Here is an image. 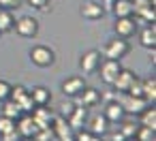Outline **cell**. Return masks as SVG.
I'll list each match as a JSON object with an SVG mask.
<instances>
[{"label": "cell", "mask_w": 156, "mask_h": 141, "mask_svg": "<svg viewBox=\"0 0 156 141\" xmlns=\"http://www.w3.org/2000/svg\"><path fill=\"white\" fill-rule=\"evenodd\" d=\"M103 115L107 118V122H120V120L124 118V109H122V105H120V103L109 100V103H107V107H105V113H103Z\"/></svg>", "instance_id": "cell-16"}, {"label": "cell", "mask_w": 156, "mask_h": 141, "mask_svg": "<svg viewBox=\"0 0 156 141\" xmlns=\"http://www.w3.org/2000/svg\"><path fill=\"white\" fill-rule=\"evenodd\" d=\"M5 105H2V115H7V118H11V120H17L20 115H22V109H20V105L15 103V100H11V98H7V100H2Z\"/></svg>", "instance_id": "cell-21"}, {"label": "cell", "mask_w": 156, "mask_h": 141, "mask_svg": "<svg viewBox=\"0 0 156 141\" xmlns=\"http://www.w3.org/2000/svg\"><path fill=\"white\" fill-rule=\"evenodd\" d=\"M135 137L139 139V141H154L156 139V130L154 128H150V126H137V132H135Z\"/></svg>", "instance_id": "cell-25"}, {"label": "cell", "mask_w": 156, "mask_h": 141, "mask_svg": "<svg viewBox=\"0 0 156 141\" xmlns=\"http://www.w3.org/2000/svg\"><path fill=\"white\" fill-rule=\"evenodd\" d=\"M30 118L34 120L37 128H47V126H51V120H54L47 105H34V109L30 111Z\"/></svg>", "instance_id": "cell-6"}, {"label": "cell", "mask_w": 156, "mask_h": 141, "mask_svg": "<svg viewBox=\"0 0 156 141\" xmlns=\"http://www.w3.org/2000/svg\"><path fill=\"white\" fill-rule=\"evenodd\" d=\"M51 130H54V137L56 139H62V141H71L73 139V128H71V124L60 115V118H54L51 120Z\"/></svg>", "instance_id": "cell-7"}, {"label": "cell", "mask_w": 156, "mask_h": 141, "mask_svg": "<svg viewBox=\"0 0 156 141\" xmlns=\"http://www.w3.org/2000/svg\"><path fill=\"white\" fill-rule=\"evenodd\" d=\"M30 60L39 69H47V66L54 64V51L49 47H45V45H37V47L30 49Z\"/></svg>", "instance_id": "cell-3"}, {"label": "cell", "mask_w": 156, "mask_h": 141, "mask_svg": "<svg viewBox=\"0 0 156 141\" xmlns=\"http://www.w3.org/2000/svg\"><path fill=\"white\" fill-rule=\"evenodd\" d=\"M26 94H28V90H26L24 86H11V94H9V98L17 103V100H20V98H24Z\"/></svg>", "instance_id": "cell-31"}, {"label": "cell", "mask_w": 156, "mask_h": 141, "mask_svg": "<svg viewBox=\"0 0 156 141\" xmlns=\"http://www.w3.org/2000/svg\"><path fill=\"white\" fill-rule=\"evenodd\" d=\"M77 96H79V103H77V105H81V107H86V109H88V107H94V105L101 103V92L94 90V88H88V86H86Z\"/></svg>", "instance_id": "cell-11"}, {"label": "cell", "mask_w": 156, "mask_h": 141, "mask_svg": "<svg viewBox=\"0 0 156 141\" xmlns=\"http://www.w3.org/2000/svg\"><path fill=\"white\" fill-rule=\"evenodd\" d=\"M73 109H75V103H64V105L60 107V115H62V118L66 120V118H69V115L73 113Z\"/></svg>", "instance_id": "cell-34"}, {"label": "cell", "mask_w": 156, "mask_h": 141, "mask_svg": "<svg viewBox=\"0 0 156 141\" xmlns=\"http://www.w3.org/2000/svg\"><path fill=\"white\" fill-rule=\"evenodd\" d=\"M150 2H154V5H156V0H150Z\"/></svg>", "instance_id": "cell-39"}, {"label": "cell", "mask_w": 156, "mask_h": 141, "mask_svg": "<svg viewBox=\"0 0 156 141\" xmlns=\"http://www.w3.org/2000/svg\"><path fill=\"white\" fill-rule=\"evenodd\" d=\"M20 7V0H0V9H17Z\"/></svg>", "instance_id": "cell-35"}, {"label": "cell", "mask_w": 156, "mask_h": 141, "mask_svg": "<svg viewBox=\"0 0 156 141\" xmlns=\"http://www.w3.org/2000/svg\"><path fill=\"white\" fill-rule=\"evenodd\" d=\"M111 13H113L115 17H128V15H133V5H130V0H113Z\"/></svg>", "instance_id": "cell-18"}, {"label": "cell", "mask_w": 156, "mask_h": 141, "mask_svg": "<svg viewBox=\"0 0 156 141\" xmlns=\"http://www.w3.org/2000/svg\"><path fill=\"white\" fill-rule=\"evenodd\" d=\"M17 105H20L22 113H30V111L34 109V100H32V96H30V94H26L24 98H20V100H17Z\"/></svg>", "instance_id": "cell-28"}, {"label": "cell", "mask_w": 156, "mask_h": 141, "mask_svg": "<svg viewBox=\"0 0 156 141\" xmlns=\"http://www.w3.org/2000/svg\"><path fill=\"white\" fill-rule=\"evenodd\" d=\"M9 130H15V120L7 118V115H0V135H5Z\"/></svg>", "instance_id": "cell-29"}, {"label": "cell", "mask_w": 156, "mask_h": 141, "mask_svg": "<svg viewBox=\"0 0 156 141\" xmlns=\"http://www.w3.org/2000/svg\"><path fill=\"white\" fill-rule=\"evenodd\" d=\"M130 45H128V39H122V37H113L105 43V49H103V56L105 58H113V60H122L126 54H128Z\"/></svg>", "instance_id": "cell-1"}, {"label": "cell", "mask_w": 156, "mask_h": 141, "mask_svg": "<svg viewBox=\"0 0 156 141\" xmlns=\"http://www.w3.org/2000/svg\"><path fill=\"white\" fill-rule=\"evenodd\" d=\"M113 30H115V37L130 39V37H135V32H137V22H135L130 15H128V17H115Z\"/></svg>", "instance_id": "cell-5"}, {"label": "cell", "mask_w": 156, "mask_h": 141, "mask_svg": "<svg viewBox=\"0 0 156 141\" xmlns=\"http://www.w3.org/2000/svg\"><path fill=\"white\" fill-rule=\"evenodd\" d=\"M13 28H15V32H17L20 37H24V39H34L37 32H39V22H37L34 17L24 15V17H20V19L15 22Z\"/></svg>", "instance_id": "cell-4"}, {"label": "cell", "mask_w": 156, "mask_h": 141, "mask_svg": "<svg viewBox=\"0 0 156 141\" xmlns=\"http://www.w3.org/2000/svg\"><path fill=\"white\" fill-rule=\"evenodd\" d=\"M133 79H135V73L133 71H128V69H120V73L115 75V79H113V90L115 92H126L128 90V86L133 83Z\"/></svg>", "instance_id": "cell-10"}, {"label": "cell", "mask_w": 156, "mask_h": 141, "mask_svg": "<svg viewBox=\"0 0 156 141\" xmlns=\"http://www.w3.org/2000/svg\"><path fill=\"white\" fill-rule=\"evenodd\" d=\"M101 58H103V54L96 51V49L86 51V54L81 56V60H79L81 71H86V73H96V69H98V64H101Z\"/></svg>", "instance_id": "cell-8"}, {"label": "cell", "mask_w": 156, "mask_h": 141, "mask_svg": "<svg viewBox=\"0 0 156 141\" xmlns=\"http://www.w3.org/2000/svg\"><path fill=\"white\" fill-rule=\"evenodd\" d=\"M28 94L32 96L34 105H47V103L51 100V92H49L45 86H37V88H32Z\"/></svg>", "instance_id": "cell-19"}, {"label": "cell", "mask_w": 156, "mask_h": 141, "mask_svg": "<svg viewBox=\"0 0 156 141\" xmlns=\"http://www.w3.org/2000/svg\"><path fill=\"white\" fill-rule=\"evenodd\" d=\"M73 139H77V141H96V135H92L90 130L77 128V130L73 132Z\"/></svg>", "instance_id": "cell-30"}, {"label": "cell", "mask_w": 156, "mask_h": 141, "mask_svg": "<svg viewBox=\"0 0 156 141\" xmlns=\"http://www.w3.org/2000/svg\"><path fill=\"white\" fill-rule=\"evenodd\" d=\"M139 115H141V124H143V126H150V128L156 130V109H154V105H152V107L147 105Z\"/></svg>", "instance_id": "cell-23"}, {"label": "cell", "mask_w": 156, "mask_h": 141, "mask_svg": "<svg viewBox=\"0 0 156 141\" xmlns=\"http://www.w3.org/2000/svg\"><path fill=\"white\" fill-rule=\"evenodd\" d=\"M130 5H133V13L137 17H143L154 7V2H150V0H130Z\"/></svg>", "instance_id": "cell-24"}, {"label": "cell", "mask_w": 156, "mask_h": 141, "mask_svg": "<svg viewBox=\"0 0 156 141\" xmlns=\"http://www.w3.org/2000/svg\"><path fill=\"white\" fill-rule=\"evenodd\" d=\"M120 60H113V58H105V62L101 60V64H98V75H101V79H103V83H107V86H111L113 83V79H115V75L120 73Z\"/></svg>", "instance_id": "cell-2"}, {"label": "cell", "mask_w": 156, "mask_h": 141, "mask_svg": "<svg viewBox=\"0 0 156 141\" xmlns=\"http://www.w3.org/2000/svg\"><path fill=\"white\" fill-rule=\"evenodd\" d=\"M0 137H2V141H17V139H20V132H17V128H15V130H9V132L0 135Z\"/></svg>", "instance_id": "cell-36"}, {"label": "cell", "mask_w": 156, "mask_h": 141, "mask_svg": "<svg viewBox=\"0 0 156 141\" xmlns=\"http://www.w3.org/2000/svg\"><path fill=\"white\" fill-rule=\"evenodd\" d=\"M103 137H105L107 141H124V137H122V132H120V130H118V132H105Z\"/></svg>", "instance_id": "cell-37"}, {"label": "cell", "mask_w": 156, "mask_h": 141, "mask_svg": "<svg viewBox=\"0 0 156 141\" xmlns=\"http://www.w3.org/2000/svg\"><path fill=\"white\" fill-rule=\"evenodd\" d=\"M9 94H11V83H7V81L0 79V103L7 100V98H9Z\"/></svg>", "instance_id": "cell-32"}, {"label": "cell", "mask_w": 156, "mask_h": 141, "mask_svg": "<svg viewBox=\"0 0 156 141\" xmlns=\"http://www.w3.org/2000/svg\"><path fill=\"white\" fill-rule=\"evenodd\" d=\"M86 120H88V111H86V107H81V105H75L73 113L66 118V122L71 124V128H73V130L81 128V126L86 124Z\"/></svg>", "instance_id": "cell-12"}, {"label": "cell", "mask_w": 156, "mask_h": 141, "mask_svg": "<svg viewBox=\"0 0 156 141\" xmlns=\"http://www.w3.org/2000/svg\"><path fill=\"white\" fill-rule=\"evenodd\" d=\"M120 132H122L124 139H130V137H135V132H137V124L126 122V120L122 118V120H120Z\"/></svg>", "instance_id": "cell-26"}, {"label": "cell", "mask_w": 156, "mask_h": 141, "mask_svg": "<svg viewBox=\"0 0 156 141\" xmlns=\"http://www.w3.org/2000/svg\"><path fill=\"white\" fill-rule=\"evenodd\" d=\"M139 43H141L143 47H147V49H154V47H156V28H154V24H150V26H145V28L141 30Z\"/></svg>", "instance_id": "cell-15"}, {"label": "cell", "mask_w": 156, "mask_h": 141, "mask_svg": "<svg viewBox=\"0 0 156 141\" xmlns=\"http://www.w3.org/2000/svg\"><path fill=\"white\" fill-rule=\"evenodd\" d=\"M103 5H107V7L111 9V5H113V0H103Z\"/></svg>", "instance_id": "cell-38"}, {"label": "cell", "mask_w": 156, "mask_h": 141, "mask_svg": "<svg viewBox=\"0 0 156 141\" xmlns=\"http://www.w3.org/2000/svg\"><path fill=\"white\" fill-rule=\"evenodd\" d=\"M15 128L20 132V137H32L37 132V124L34 120L30 118V113H22L17 120H15Z\"/></svg>", "instance_id": "cell-9"}, {"label": "cell", "mask_w": 156, "mask_h": 141, "mask_svg": "<svg viewBox=\"0 0 156 141\" xmlns=\"http://www.w3.org/2000/svg\"><path fill=\"white\" fill-rule=\"evenodd\" d=\"M143 98L154 105V100H156V79L154 77L143 79Z\"/></svg>", "instance_id": "cell-22"}, {"label": "cell", "mask_w": 156, "mask_h": 141, "mask_svg": "<svg viewBox=\"0 0 156 141\" xmlns=\"http://www.w3.org/2000/svg\"><path fill=\"white\" fill-rule=\"evenodd\" d=\"M15 26V17L11 15L9 9H0V34L2 32H11Z\"/></svg>", "instance_id": "cell-20"}, {"label": "cell", "mask_w": 156, "mask_h": 141, "mask_svg": "<svg viewBox=\"0 0 156 141\" xmlns=\"http://www.w3.org/2000/svg\"><path fill=\"white\" fill-rule=\"evenodd\" d=\"M126 92L133 94V96H143V79H139V77L135 75V79H133V83L128 86Z\"/></svg>", "instance_id": "cell-27"}, {"label": "cell", "mask_w": 156, "mask_h": 141, "mask_svg": "<svg viewBox=\"0 0 156 141\" xmlns=\"http://www.w3.org/2000/svg\"><path fill=\"white\" fill-rule=\"evenodd\" d=\"M28 5H30V7H34V9L47 11V9H49V0H28Z\"/></svg>", "instance_id": "cell-33"}, {"label": "cell", "mask_w": 156, "mask_h": 141, "mask_svg": "<svg viewBox=\"0 0 156 141\" xmlns=\"http://www.w3.org/2000/svg\"><path fill=\"white\" fill-rule=\"evenodd\" d=\"M103 13H105V9H103V5H98V2L88 0V2L81 5V15H83L86 19H101Z\"/></svg>", "instance_id": "cell-13"}, {"label": "cell", "mask_w": 156, "mask_h": 141, "mask_svg": "<svg viewBox=\"0 0 156 141\" xmlns=\"http://www.w3.org/2000/svg\"><path fill=\"white\" fill-rule=\"evenodd\" d=\"M107 126H109V122H107V118L105 115H94V118H90V122H88V130L92 132V135H105L107 132Z\"/></svg>", "instance_id": "cell-17"}, {"label": "cell", "mask_w": 156, "mask_h": 141, "mask_svg": "<svg viewBox=\"0 0 156 141\" xmlns=\"http://www.w3.org/2000/svg\"><path fill=\"white\" fill-rule=\"evenodd\" d=\"M83 88H86V81H83L81 77H69V79L62 83V92H64L66 96H77Z\"/></svg>", "instance_id": "cell-14"}]
</instances>
